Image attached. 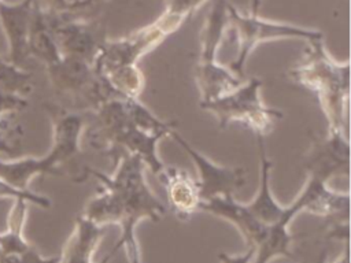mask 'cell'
<instances>
[{"label": "cell", "instance_id": "cell-7", "mask_svg": "<svg viewBox=\"0 0 351 263\" xmlns=\"http://www.w3.org/2000/svg\"><path fill=\"white\" fill-rule=\"evenodd\" d=\"M169 137H171L192 159L193 164L199 171L197 188L202 201L217 197V196H229L234 195L245 184V171L241 167H228L221 166L197 149H195L176 129H170Z\"/></svg>", "mask_w": 351, "mask_h": 263}, {"label": "cell", "instance_id": "cell-4", "mask_svg": "<svg viewBox=\"0 0 351 263\" xmlns=\"http://www.w3.org/2000/svg\"><path fill=\"white\" fill-rule=\"evenodd\" d=\"M101 186L117 192L121 197V215L117 223L121 227V237L112 251L117 253L123 248L129 263H143L140 247L136 238V226L144 218L159 222L166 214V207L149 189L145 179L121 186Z\"/></svg>", "mask_w": 351, "mask_h": 263}, {"label": "cell", "instance_id": "cell-23", "mask_svg": "<svg viewBox=\"0 0 351 263\" xmlns=\"http://www.w3.org/2000/svg\"><path fill=\"white\" fill-rule=\"evenodd\" d=\"M0 92L27 97L33 92V77L23 67L0 59Z\"/></svg>", "mask_w": 351, "mask_h": 263}, {"label": "cell", "instance_id": "cell-8", "mask_svg": "<svg viewBox=\"0 0 351 263\" xmlns=\"http://www.w3.org/2000/svg\"><path fill=\"white\" fill-rule=\"evenodd\" d=\"M326 182L321 177L307 174V179L292 204L299 212L308 211L329 219L333 226L348 225L350 193L332 190Z\"/></svg>", "mask_w": 351, "mask_h": 263}, {"label": "cell", "instance_id": "cell-18", "mask_svg": "<svg viewBox=\"0 0 351 263\" xmlns=\"http://www.w3.org/2000/svg\"><path fill=\"white\" fill-rule=\"evenodd\" d=\"M27 51H29V58L30 56L36 58L37 60L43 62L45 67L49 64H53L62 58L56 47L53 34L51 32L47 15L37 5L34 0H33L29 36H27Z\"/></svg>", "mask_w": 351, "mask_h": 263}, {"label": "cell", "instance_id": "cell-26", "mask_svg": "<svg viewBox=\"0 0 351 263\" xmlns=\"http://www.w3.org/2000/svg\"><path fill=\"white\" fill-rule=\"evenodd\" d=\"M0 199H11V200L22 199V200H26L27 203L36 204L41 208L51 207V200L47 196L34 193L30 189H19V188L14 186L12 184H10L8 181L3 179L1 177H0Z\"/></svg>", "mask_w": 351, "mask_h": 263}, {"label": "cell", "instance_id": "cell-13", "mask_svg": "<svg viewBox=\"0 0 351 263\" xmlns=\"http://www.w3.org/2000/svg\"><path fill=\"white\" fill-rule=\"evenodd\" d=\"M156 177L165 186L169 207L178 219L186 221L199 211L202 199L197 181L185 168L165 166Z\"/></svg>", "mask_w": 351, "mask_h": 263}, {"label": "cell", "instance_id": "cell-29", "mask_svg": "<svg viewBox=\"0 0 351 263\" xmlns=\"http://www.w3.org/2000/svg\"><path fill=\"white\" fill-rule=\"evenodd\" d=\"M0 255H1V251H0Z\"/></svg>", "mask_w": 351, "mask_h": 263}, {"label": "cell", "instance_id": "cell-12", "mask_svg": "<svg viewBox=\"0 0 351 263\" xmlns=\"http://www.w3.org/2000/svg\"><path fill=\"white\" fill-rule=\"evenodd\" d=\"M199 211L229 221L244 237L248 247L254 248L262 242L269 227V225L261 222L251 214L247 204L237 201L232 195L204 200L200 203Z\"/></svg>", "mask_w": 351, "mask_h": 263}, {"label": "cell", "instance_id": "cell-16", "mask_svg": "<svg viewBox=\"0 0 351 263\" xmlns=\"http://www.w3.org/2000/svg\"><path fill=\"white\" fill-rule=\"evenodd\" d=\"M44 174L64 175L49 153L43 158L27 156L15 160H3L0 158V177L19 189H29L32 179Z\"/></svg>", "mask_w": 351, "mask_h": 263}, {"label": "cell", "instance_id": "cell-11", "mask_svg": "<svg viewBox=\"0 0 351 263\" xmlns=\"http://www.w3.org/2000/svg\"><path fill=\"white\" fill-rule=\"evenodd\" d=\"M33 0L0 3V23L8 41V62L23 67L29 58L27 36L32 18Z\"/></svg>", "mask_w": 351, "mask_h": 263}, {"label": "cell", "instance_id": "cell-27", "mask_svg": "<svg viewBox=\"0 0 351 263\" xmlns=\"http://www.w3.org/2000/svg\"><path fill=\"white\" fill-rule=\"evenodd\" d=\"M254 253H255V248L248 247V249L244 253H239V255H229L225 252H219L218 259L221 263H251Z\"/></svg>", "mask_w": 351, "mask_h": 263}, {"label": "cell", "instance_id": "cell-30", "mask_svg": "<svg viewBox=\"0 0 351 263\" xmlns=\"http://www.w3.org/2000/svg\"><path fill=\"white\" fill-rule=\"evenodd\" d=\"M0 59H1V58H0Z\"/></svg>", "mask_w": 351, "mask_h": 263}, {"label": "cell", "instance_id": "cell-20", "mask_svg": "<svg viewBox=\"0 0 351 263\" xmlns=\"http://www.w3.org/2000/svg\"><path fill=\"white\" fill-rule=\"evenodd\" d=\"M295 218L293 214L285 215L276 223L269 225L267 231L262 242L255 248V260L252 263H269L276 258L293 259L292 241L296 238L288 230L291 221Z\"/></svg>", "mask_w": 351, "mask_h": 263}, {"label": "cell", "instance_id": "cell-6", "mask_svg": "<svg viewBox=\"0 0 351 263\" xmlns=\"http://www.w3.org/2000/svg\"><path fill=\"white\" fill-rule=\"evenodd\" d=\"M45 15L60 56L78 58L93 63L106 40L100 23L93 19Z\"/></svg>", "mask_w": 351, "mask_h": 263}, {"label": "cell", "instance_id": "cell-3", "mask_svg": "<svg viewBox=\"0 0 351 263\" xmlns=\"http://www.w3.org/2000/svg\"><path fill=\"white\" fill-rule=\"evenodd\" d=\"M261 88L262 81L254 77L221 97L200 103V107L217 118L221 129L240 123L252 130L255 136L265 137L274 129L284 112L265 104L261 97Z\"/></svg>", "mask_w": 351, "mask_h": 263}, {"label": "cell", "instance_id": "cell-21", "mask_svg": "<svg viewBox=\"0 0 351 263\" xmlns=\"http://www.w3.org/2000/svg\"><path fill=\"white\" fill-rule=\"evenodd\" d=\"M27 204L29 203L22 199L12 200V205L7 218V229L0 231V256L22 253L32 247L23 236V227L27 216Z\"/></svg>", "mask_w": 351, "mask_h": 263}, {"label": "cell", "instance_id": "cell-22", "mask_svg": "<svg viewBox=\"0 0 351 263\" xmlns=\"http://www.w3.org/2000/svg\"><path fill=\"white\" fill-rule=\"evenodd\" d=\"M48 15L93 19L104 0H34Z\"/></svg>", "mask_w": 351, "mask_h": 263}, {"label": "cell", "instance_id": "cell-28", "mask_svg": "<svg viewBox=\"0 0 351 263\" xmlns=\"http://www.w3.org/2000/svg\"><path fill=\"white\" fill-rule=\"evenodd\" d=\"M302 263H328V249L322 248L311 260L302 262Z\"/></svg>", "mask_w": 351, "mask_h": 263}, {"label": "cell", "instance_id": "cell-25", "mask_svg": "<svg viewBox=\"0 0 351 263\" xmlns=\"http://www.w3.org/2000/svg\"><path fill=\"white\" fill-rule=\"evenodd\" d=\"M25 130L16 121V114L0 115V153L18 155L21 152Z\"/></svg>", "mask_w": 351, "mask_h": 263}, {"label": "cell", "instance_id": "cell-5", "mask_svg": "<svg viewBox=\"0 0 351 263\" xmlns=\"http://www.w3.org/2000/svg\"><path fill=\"white\" fill-rule=\"evenodd\" d=\"M167 36H170V32L156 19L122 38H106L92 66L103 78L119 71L136 68L140 58L159 45Z\"/></svg>", "mask_w": 351, "mask_h": 263}, {"label": "cell", "instance_id": "cell-9", "mask_svg": "<svg viewBox=\"0 0 351 263\" xmlns=\"http://www.w3.org/2000/svg\"><path fill=\"white\" fill-rule=\"evenodd\" d=\"M52 122V148L48 152L60 167L80 156L81 138L86 129L82 114L58 104H44Z\"/></svg>", "mask_w": 351, "mask_h": 263}, {"label": "cell", "instance_id": "cell-24", "mask_svg": "<svg viewBox=\"0 0 351 263\" xmlns=\"http://www.w3.org/2000/svg\"><path fill=\"white\" fill-rule=\"evenodd\" d=\"M207 1L210 0H165V10L158 19L174 33Z\"/></svg>", "mask_w": 351, "mask_h": 263}, {"label": "cell", "instance_id": "cell-1", "mask_svg": "<svg viewBox=\"0 0 351 263\" xmlns=\"http://www.w3.org/2000/svg\"><path fill=\"white\" fill-rule=\"evenodd\" d=\"M348 60L340 63L326 51L322 40L308 41L302 60L291 68V78L313 92L326 116L329 130L346 132L348 101Z\"/></svg>", "mask_w": 351, "mask_h": 263}, {"label": "cell", "instance_id": "cell-19", "mask_svg": "<svg viewBox=\"0 0 351 263\" xmlns=\"http://www.w3.org/2000/svg\"><path fill=\"white\" fill-rule=\"evenodd\" d=\"M228 1L214 0L204 23L200 30V53L199 64H207L217 62V51L222 41L225 32L228 30Z\"/></svg>", "mask_w": 351, "mask_h": 263}, {"label": "cell", "instance_id": "cell-10", "mask_svg": "<svg viewBox=\"0 0 351 263\" xmlns=\"http://www.w3.org/2000/svg\"><path fill=\"white\" fill-rule=\"evenodd\" d=\"M348 151L347 133L329 130L326 138L314 140L306 158L307 174L321 177L325 181L333 175H348Z\"/></svg>", "mask_w": 351, "mask_h": 263}, {"label": "cell", "instance_id": "cell-2", "mask_svg": "<svg viewBox=\"0 0 351 263\" xmlns=\"http://www.w3.org/2000/svg\"><path fill=\"white\" fill-rule=\"evenodd\" d=\"M258 8L259 0H254L252 7L247 11H241L230 3L226 5L228 29L234 34L237 42V53L229 64V70L243 79L245 75V63L259 44L284 38H299L307 42L324 38V34L317 29L262 18Z\"/></svg>", "mask_w": 351, "mask_h": 263}, {"label": "cell", "instance_id": "cell-17", "mask_svg": "<svg viewBox=\"0 0 351 263\" xmlns=\"http://www.w3.org/2000/svg\"><path fill=\"white\" fill-rule=\"evenodd\" d=\"M195 79L200 90V103L221 97L244 82V79L234 75L229 67L218 62L207 64L197 63L195 67Z\"/></svg>", "mask_w": 351, "mask_h": 263}, {"label": "cell", "instance_id": "cell-14", "mask_svg": "<svg viewBox=\"0 0 351 263\" xmlns=\"http://www.w3.org/2000/svg\"><path fill=\"white\" fill-rule=\"evenodd\" d=\"M256 140H258V149H259V186L252 201L247 203L248 210L256 219H259L266 225L276 223L288 214H293L296 216L299 211L292 203L288 207H282L271 195L270 170L273 163L266 155L263 137L256 136Z\"/></svg>", "mask_w": 351, "mask_h": 263}, {"label": "cell", "instance_id": "cell-15", "mask_svg": "<svg viewBox=\"0 0 351 263\" xmlns=\"http://www.w3.org/2000/svg\"><path fill=\"white\" fill-rule=\"evenodd\" d=\"M104 231V226H99L88 218L78 215L74 230L67 238L58 263H93V253Z\"/></svg>", "mask_w": 351, "mask_h": 263}]
</instances>
